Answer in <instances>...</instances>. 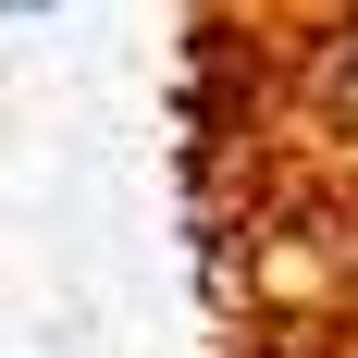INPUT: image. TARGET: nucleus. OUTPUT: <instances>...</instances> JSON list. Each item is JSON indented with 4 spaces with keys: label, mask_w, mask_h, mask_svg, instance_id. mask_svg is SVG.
<instances>
[{
    "label": "nucleus",
    "mask_w": 358,
    "mask_h": 358,
    "mask_svg": "<svg viewBox=\"0 0 358 358\" xmlns=\"http://www.w3.org/2000/svg\"><path fill=\"white\" fill-rule=\"evenodd\" d=\"M0 13H50V0H0Z\"/></svg>",
    "instance_id": "f257e3e1"
}]
</instances>
